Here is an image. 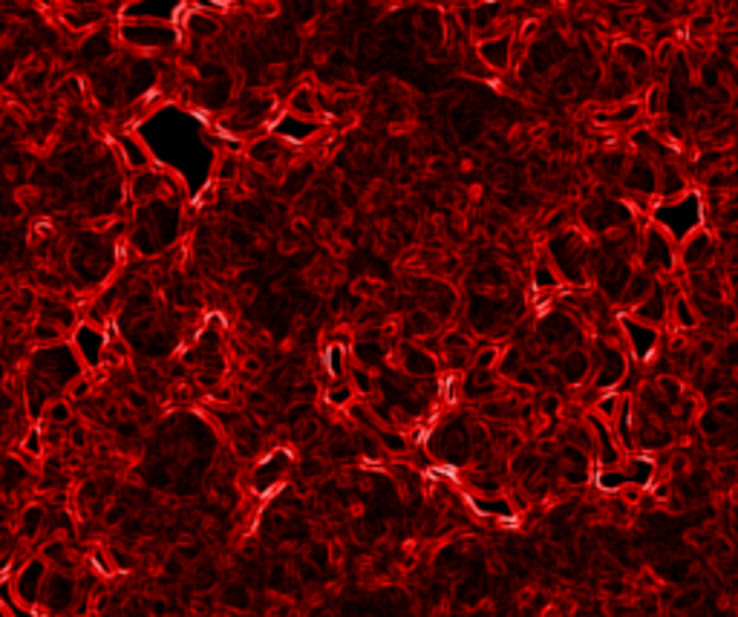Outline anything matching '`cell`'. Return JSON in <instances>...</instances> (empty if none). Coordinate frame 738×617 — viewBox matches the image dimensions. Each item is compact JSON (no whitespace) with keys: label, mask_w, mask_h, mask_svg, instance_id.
Listing matches in <instances>:
<instances>
[{"label":"cell","mask_w":738,"mask_h":617,"mask_svg":"<svg viewBox=\"0 0 738 617\" xmlns=\"http://www.w3.org/2000/svg\"><path fill=\"white\" fill-rule=\"evenodd\" d=\"M655 274H649L646 268H634V274H632V280H629V286H626V295H623V303L629 306V308H634L640 300H646L649 297V292L655 288Z\"/></svg>","instance_id":"e0dca14e"},{"label":"cell","mask_w":738,"mask_h":617,"mask_svg":"<svg viewBox=\"0 0 738 617\" xmlns=\"http://www.w3.org/2000/svg\"><path fill=\"white\" fill-rule=\"evenodd\" d=\"M130 190H133L136 199H150L153 194H159V190H162V179L156 176V173H150V170H139V176L133 179Z\"/></svg>","instance_id":"44dd1931"},{"label":"cell","mask_w":738,"mask_h":617,"mask_svg":"<svg viewBox=\"0 0 738 617\" xmlns=\"http://www.w3.org/2000/svg\"><path fill=\"white\" fill-rule=\"evenodd\" d=\"M652 222L657 228H664L675 242H684L687 237L695 234V231L704 228V202L698 194H689L687 190V194L657 205L652 211Z\"/></svg>","instance_id":"6da1fadb"},{"label":"cell","mask_w":738,"mask_h":617,"mask_svg":"<svg viewBox=\"0 0 738 617\" xmlns=\"http://www.w3.org/2000/svg\"><path fill=\"white\" fill-rule=\"evenodd\" d=\"M32 338H35L38 346H44V349H47V346H58V343H61L67 338V329H61L58 323H49V320L38 318V323L32 326Z\"/></svg>","instance_id":"d6986e66"},{"label":"cell","mask_w":738,"mask_h":617,"mask_svg":"<svg viewBox=\"0 0 738 617\" xmlns=\"http://www.w3.org/2000/svg\"><path fill=\"white\" fill-rule=\"evenodd\" d=\"M67 393H69V398L72 401H84V398H90V393H92V381L84 375V378H75L69 387H67Z\"/></svg>","instance_id":"4316f807"},{"label":"cell","mask_w":738,"mask_h":617,"mask_svg":"<svg viewBox=\"0 0 738 617\" xmlns=\"http://www.w3.org/2000/svg\"><path fill=\"white\" fill-rule=\"evenodd\" d=\"M245 156H248V162L254 165V167H260L263 173H268L271 167L286 165L283 162L286 159V145L277 136H260V139H254V142L245 147ZM286 170H288V165H286Z\"/></svg>","instance_id":"ba28073f"},{"label":"cell","mask_w":738,"mask_h":617,"mask_svg":"<svg viewBox=\"0 0 738 617\" xmlns=\"http://www.w3.org/2000/svg\"><path fill=\"white\" fill-rule=\"evenodd\" d=\"M401 366L407 375H416V378H430L438 372V358L433 352H427L424 346H413L407 343L401 349Z\"/></svg>","instance_id":"30bf717a"},{"label":"cell","mask_w":738,"mask_h":617,"mask_svg":"<svg viewBox=\"0 0 738 617\" xmlns=\"http://www.w3.org/2000/svg\"><path fill=\"white\" fill-rule=\"evenodd\" d=\"M349 375H352V387H355V393L358 395H369L375 390V375L366 370V366H352V370H349Z\"/></svg>","instance_id":"7402d4cb"},{"label":"cell","mask_w":738,"mask_h":617,"mask_svg":"<svg viewBox=\"0 0 738 617\" xmlns=\"http://www.w3.org/2000/svg\"><path fill=\"white\" fill-rule=\"evenodd\" d=\"M122 38L130 47L159 49V47H167L173 38H177V29L162 24V21H130L127 26H122Z\"/></svg>","instance_id":"277c9868"},{"label":"cell","mask_w":738,"mask_h":617,"mask_svg":"<svg viewBox=\"0 0 738 617\" xmlns=\"http://www.w3.org/2000/svg\"><path fill=\"white\" fill-rule=\"evenodd\" d=\"M58 586H61V597H64V600H69V597H72V586H69V580H67L64 574H58ZM44 591L49 597H58V589L55 586H44Z\"/></svg>","instance_id":"836d02e7"},{"label":"cell","mask_w":738,"mask_h":617,"mask_svg":"<svg viewBox=\"0 0 738 617\" xmlns=\"http://www.w3.org/2000/svg\"><path fill=\"white\" fill-rule=\"evenodd\" d=\"M251 9H254L257 15H263V17L277 15V3H274V0H257V3H251Z\"/></svg>","instance_id":"8d00e7d4"},{"label":"cell","mask_w":738,"mask_h":617,"mask_svg":"<svg viewBox=\"0 0 738 617\" xmlns=\"http://www.w3.org/2000/svg\"><path fill=\"white\" fill-rule=\"evenodd\" d=\"M669 308H672V300L666 297V292H664V286L660 283H655V288L649 292V297L646 300H640L634 308H632V318H637V320H643V323H652V326H660L664 320H669Z\"/></svg>","instance_id":"9c48e42d"},{"label":"cell","mask_w":738,"mask_h":617,"mask_svg":"<svg viewBox=\"0 0 738 617\" xmlns=\"http://www.w3.org/2000/svg\"><path fill=\"white\" fill-rule=\"evenodd\" d=\"M72 404L67 398H52L47 407H44V418L52 427H64V424H72Z\"/></svg>","instance_id":"ffe728a7"},{"label":"cell","mask_w":738,"mask_h":617,"mask_svg":"<svg viewBox=\"0 0 738 617\" xmlns=\"http://www.w3.org/2000/svg\"><path fill=\"white\" fill-rule=\"evenodd\" d=\"M591 370H594L591 355L586 349H568L557 363V372L566 378V384H571V387H580V384L591 375Z\"/></svg>","instance_id":"8fae6325"},{"label":"cell","mask_w":738,"mask_h":617,"mask_svg":"<svg viewBox=\"0 0 738 617\" xmlns=\"http://www.w3.org/2000/svg\"><path fill=\"white\" fill-rule=\"evenodd\" d=\"M534 288H557V268L539 265L536 277H534Z\"/></svg>","instance_id":"83f0119b"},{"label":"cell","mask_w":738,"mask_h":617,"mask_svg":"<svg viewBox=\"0 0 738 617\" xmlns=\"http://www.w3.org/2000/svg\"><path fill=\"white\" fill-rule=\"evenodd\" d=\"M542 404H546V407H542V413H546V416H557L559 413V398L557 395H546V401H542Z\"/></svg>","instance_id":"f35d334b"},{"label":"cell","mask_w":738,"mask_h":617,"mask_svg":"<svg viewBox=\"0 0 738 617\" xmlns=\"http://www.w3.org/2000/svg\"><path fill=\"white\" fill-rule=\"evenodd\" d=\"M119 150H122V159L130 170H147L150 167V150L145 147V142L139 136H133V133H124L119 139Z\"/></svg>","instance_id":"9a60e30c"},{"label":"cell","mask_w":738,"mask_h":617,"mask_svg":"<svg viewBox=\"0 0 738 617\" xmlns=\"http://www.w3.org/2000/svg\"><path fill=\"white\" fill-rule=\"evenodd\" d=\"M240 173H243V165H240L234 156H228V159L217 167V179H220V182H234V179L240 176Z\"/></svg>","instance_id":"484cf974"},{"label":"cell","mask_w":738,"mask_h":617,"mask_svg":"<svg viewBox=\"0 0 738 617\" xmlns=\"http://www.w3.org/2000/svg\"><path fill=\"white\" fill-rule=\"evenodd\" d=\"M300 242H303V237H297L291 228H286L280 234V254H295L300 248Z\"/></svg>","instance_id":"f546056e"},{"label":"cell","mask_w":738,"mask_h":617,"mask_svg":"<svg viewBox=\"0 0 738 617\" xmlns=\"http://www.w3.org/2000/svg\"><path fill=\"white\" fill-rule=\"evenodd\" d=\"M24 453H32V456H41L44 453V433L41 430H32L24 441Z\"/></svg>","instance_id":"4dcf8cb0"},{"label":"cell","mask_w":738,"mask_h":617,"mask_svg":"<svg viewBox=\"0 0 738 617\" xmlns=\"http://www.w3.org/2000/svg\"><path fill=\"white\" fill-rule=\"evenodd\" d=\"M177 554H179V560H182V563H188V560H197V557L202 554V548H199L197 543H185V545H179Z\"/></svg>","instance_id":"e575fe53"},{"label":"cell","mask_w":738,"mask_h":617,"mask_svg":"<svg viewBox=\"0 0 738 617\" xmlns=\"http://www.w3.org/2000/svg\"><path fill=\"white\" fill-rule=\"evenodd\" d=\"M124 404L136 413H145V410H150V395L142 387H127L124 390Z\"/></svg>","instance_id":"cb8c5ba5"},{"label":"cell","mask_w":738,"mask_h":617,"mask_svg":"<svg viewBox=\"0 0 738 617\" xmlns=\"http://www.w3.org/2000/svg\"><path fill=\"white\" fill-rule=\"evenodd\" d=\"M620 332H623V340L629 346V352L634 361L640 363H649L660 346V329L652 323H643L632 315H623L620 318Z\"/></svg>","instance_id":"3957f363"},{"label":"cell","mask_w":738,"mask_h":617,"mask_svg":"<svg viewBox=\"0 0 738 617\" xmlns=\"http://www.w3.org/2000/svg\"><path fill=\"white\" fill-rule=\"evenodd\" d=\"M476 55L491 72H505L514 61V35L499 32V35H484L476 44Z\"/></svg>","instance_id":"5b68a950"},{"label":"cell","mask_w":738,"mask_h":617,"mask_svg":"<svg viewBox=\"0 0 738 617\" xmlns=\"http://www.w3.org/2000/svg\"><path fill=\"white\" fill-rule=\"evenodd\" d=\"M41 528H44V508L41 505H26V511H24V534L32 539Z\"/></svg>","instance_id":"603a6c76"},{"label":"cell","mask_w":738,"mask_h":617,"mask_svg":"<svg viewBox=\"0 0 738 617\" xmlns=\"http://www.w3.org/2000/svg\"><path fill=\"white\" fill-rule=\"evenodd\" d=\"M643 268L649 274H669L675 263L681 260V254L675 252V240L666 234L664 228H657L655 222L643 231Z\"/></svg>","instance_id":"7a4b0ae2"},{"label":"cell","mask_w":738,"mask_h":617,"mask_svg":"<svg viewBox=\"0 0 738 617\" xmlns=\"http://www.w3.org/2000/svg\"><path fill=\"white\" fill-rule=\"evenodd\" d=\"M38 312H41V320H49V323H58L61 329H72L79 318H75V308L67 306L64 300H55V297H41L38 300Z\"/></svg>","instance_id":"5bb4252c"},{"label":"cell","mask_w":738,"mask_h":617,"mask_svg":"<svg viewBox=\"0 0 738 617\" xmlns=\"http://www.w3.org/2000/svg\"><path fill=\"white\" fill-rule=\"evenodd\" d=\"M623 188L626 190H634L640 197H652L657 194V167L652 165L649 156H634L629 165H626V173H623Z\"/></svg>","instance_id":"52a82bcc"},{"label":"cell","mask_w":738,"mask_h":617,"mask_svg":"<svg viewBox=\"0 0 738 617\" xmlns=\"http://www.w3.org/2000/svg\"><path fill=\"white\" fill-rule=\"evenodd\" d=\"M617 61L623 64L632 75H637V72H643V69L649 67V52H646L643 44L626 41V44H620V47H617Z\"/></svg>","instance_id":"ac0fdd59"},{"label":"cell","mask_w":738,"mask_h":617,"mask_svg":"<svg viewBox=\"0 0 738 617\" xmlns=\"http://www.w3.org/2000/svg\"><path fill=\"white\" fill-rule=\"evenodd\" d=\"M124 516H127V505H124V502H113V505L104 511V525H119Z\"/></svg>","instance_id":"d6a6232c"},{"label":"cell","mask_w":738,"mask_h":617,"mask_svg":"<svg viewBox=\"0 0 738 617\" xmlns=\"http://www.w3.org/2000/svg\"><path fill=\"white\" fill-rule=\"evenodd\" d=\"M38 286H44L47 292H52V295H58L64 288V280L58 277V274H52V272H41L38 274Z\"/></svg>","instance_id":"1f68e13d"},{"label":"cell","mask_w":738,"mask_h":617,"mask_svg":"<svg viewBox=\"0 0 738 617\" xmlns=\"http://www.w3.org/2000/svg\"><path fill=\"white\" fill-rule=\"evenodd\" d=\"M710 254H712V234H710L707 228L695 231L692 237H687V240L681 242V263H684L687 268L704 265V263L710 260Z\"/></svg>","instance_id":"7c38bea8"},{"label":"cell","mask_w":738,"mask_h":617,"mask_svg":"<svg viewBox=\"0 0 738 617\" xmlns=\"http://www.w3.org/2000/svg\"><path fill=\"white\" fill-rule=\"evenodd\" d=\"M640 113H643V104H640V101H626V104H620V107L612 113V122H614V124H629V122L637 119Z\"/></svg>","instance_id":"d4e9b609"},{"label":"cell","mask_w":738,"mask_h":617,"mask_svg":"<svg viewBox=\"0 0 738 617\" xmlns=\"http://www.w3.org/2000/svg\"><path fill=\"white\" fill-rule=\"evenodd\" d=\"M288 113H295V115H300V119H318L320 115V92H315V90H309V87H297L295 92L288 95Z\"/></svg>","instance_id":"2e32d148"},{"label":"cell","mask_w":738,"mask_h":617,"mask_svg":"<svg viewBox=\"0 0 738 617\" xmlns=\"http://www.w3.org/2000/svg\"><path fill=\"white\" fill-rule=\"evenodd\" d=\"M341 202H343V208H355L358 205V194L352 190V185H349V182L341 185Z\"/></svg>","instance_id":"74e56055"},{"label":"cell","mask_w":738,"mask_h":617,"mask_svg":"<svg viewBox=\"0 0 738 617\" xmlns=\"http://www.w3.org/2000/svg\"><path fill=\"white\" fill-rule=\"evenodd\" d=\"M237 297H240V303H254V297H257V288H254V286H243Z\"/></svg>","instance_id":"ab89813d"},{"label":"cell","mask_w":738,"mask_h":617,"mask_svg":"<svg viewBox=\"0 0 738 617\" xmlns=\"http://www.w3.org/2000/svg\"><path fill=\"white\" fill-rule=\"evenodd\" d=\"M147 611H150L153 617H165V614H167V603H165V600H153V603L147 606Z\"/></svg>","instance_id":"60d3db41"},{"label":"cell","mask_w":738,"mask_h":617,"mask_svg":"<svg viewBox=\"0 0 738 617\" xmlns=\"http://www.w3.org/2000/svg\"><path fill=\"white\" fill-rule=\"evenodd\" d=\"M44 586H47V563L44 560H32V563H26L21 571H17L15 583H12V591L24 606L32 609L38 600H41Z\"/></svg>","instance_id":"8992f818"},{"label":"cell","mask_w":738,"mask_h":617,"mask_svg":"<svg viewBox=\"0 0 738 617\" xmlns=\"http://www.w3.org/2000/svg\"><path fill=\"white\" fill-rule=\"evenodd\" d=\"M312 133H315L312 119H300V115L288 113V110H286V115H280L274 122V136L286 139V142H306Z\"/></svg>","instance_id":"4fadbf2b"},{"label":"cell","mask_w":738,"mask_h":617,"mask_svg":"<svg viewBox=\"0 0 738 617\" xmlns=\"http://www.w3.org/2000/svg\"><path fill=\"white\" fill-rule=\"evenodd\" d=\"M240 370H243V378H260L263 375V361L257 358V355H245L243 358V363H240Z\"/></svg>","instance_id":"f1b7e54d"},{"label":"cell","mask_w":738,"mask_h":617,"mask_svg":"<svg viewBox=\"0 0 738 617\" xmlns=\"http://www.w3.org/2000/svg\"><path fill=\"white\" fill-rule=\"evenodd\" d=\"M69 445L72 447H87V427H79V424H75V427L69 430Z\"/></svg>","instance_id":"d590c367"}]
</instances>
